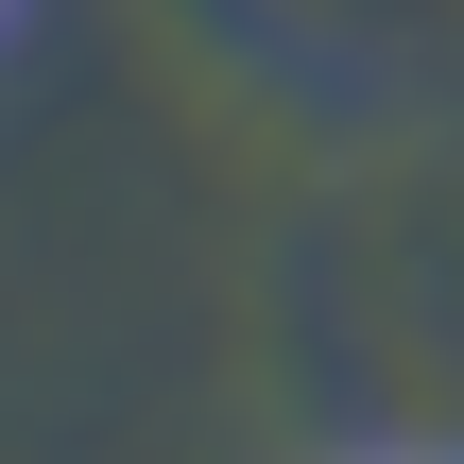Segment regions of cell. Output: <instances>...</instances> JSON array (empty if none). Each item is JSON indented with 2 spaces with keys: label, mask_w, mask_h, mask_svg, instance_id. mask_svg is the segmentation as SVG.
Returning a JSON list of instances; mask_svg holds the SVG:
<instances>
[{
  "label": "cell",
  "mask_w": 464,
  "mask_h": 464,
  "mask_svg": "<svg viewBox=\"0 0 464 464\" xmlns=\"http://www.w3.org/2000/svg\"><path fill=\"white\" fill-rule=\"evenodd\" d=\"M0 17H17V0H0Z\"/></svg>",
  "instance_id": "1"
}]
</instances>
